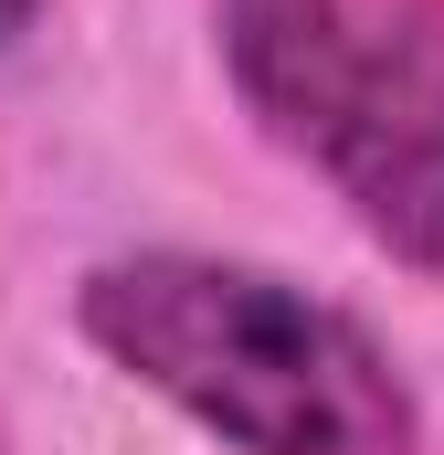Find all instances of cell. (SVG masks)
Here are the masks:
<instances>
[{
    "label": "cell",
    "mask_w": 444,
    "mask_h": 455,
    "mask_svg": "<svg viewBox=\"0 0 444 455\" xmlns=\"http://www.w3.org/2000/svg\"><path fill=\"white\" fill-rule=\"evenodd\" d=\"M222 64L370 243L444 275V0H222Z\"/></svg>",
    "instance_id": "2"
},
{
    "label": "cell",
    "mask_w": 444,
    "mask_h": 455,
    "mask_svg": "<svg viewBox=\"0 0 444 455\" xmlns=\"http://www.w3.org/2000/svg\"><path fill=\"white\" fill-rule=\"evenodd\" d=\"M75 329L233 455H413L424 435L402 360L243 254H116L85 275Z\"/></svg>",
    "instance_id": "1"
},
{
    "label": "cell",
    "mask_w": 444,
    "mask_h": 455,
    "mask_svg": "<svg viewBox=\"0 0 444 455\" xmlns=\"http://www.w3.org/2000/svg\"><path fill=\"white\" fill-rule=\"evenodd\" d=\"M32 21H43V0H0V53H11V43H21Z\"/></svg>",
    "instance_id": "3"
}]
</instances>
